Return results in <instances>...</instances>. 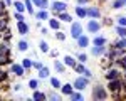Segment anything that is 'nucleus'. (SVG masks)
<instances>
[{"mask_svg":"<svg viewBox=\"0 0 126 101\" xmlns=\"http://www.w3.org/2000/svg\"><path fill=\"white\" fill-rule=\"evenodd\" d=\"M47 81H49V86L52 88V89H61V79L59 78H56V76H49L47 78Z\"/></svg>","mask_w":126,"mask_h":101,"instance_id":"nucleus-23","label":"nucleus"},{"mask_svg":"<svg viewBox=\"0 0 126 101\" xmlns=\"http://www.w3.org/2000/svg\"><path fill=\"white\" fill-rule=\"evenodd\" d=\"M125 84H126V81L123 79V78L111 79V81H108V88L106 89L109 91V93H113V94H116V93H121V91L125 89Z\"/></svg>","mask_w":126,"mask_h":101,"instance_id":"nucleus-2","label":"nucleus"},{"mask_svg":"<svg viewBox=\"0 0 126 101\" xmlns=\"http://www.w3.org/2000/svg\"><path fill=\"white\" fill-rule=\"evenodd\" d=\"M46 94H47L49 101H61L62 100V93L59 89H52V88H50L49 91H46Z\"/></svg>","mask_w":126,"mask_h":101,"instance_id":"nucleus-14","label":"nucleus"},{"mask_svg":"<svg viewBox=\"0 0 126 101\" xmlns=\"http://www.w3.org/2000/svg\"><path fill=\"white\" fill-rule=\"evenodd\" d=\"M56 17H57L61 22H64V24H71V22L74 20V17H72L69 12H61V14H57V15H56Z\"/></svg>","mask_w":126,"mask_h":101,"instance_id":"nucleus-22","label":"nucleus"},{"mask_svg":"<svg viewBox=\"0 0 126 101\" xmlns=\"http://www.w3.org/2000/svg\"><path fill=\"white\" fill-rule=\"evenodd\" d=\"M74 14H76V17L78 19H87V15H86V5H78L76 3V7H74Z\"/></svg>","mask_w":126,"mask_h":101,"instance_id":"nucleus-18","label":"nucleus"},{"mask_svg":"<svg viewBox=\"0 0 126 101\" xmlns=\"http://www.w3.org/2000/svg\"><path fill=\"white\" fill-rule=\"evenodd\" d=\"M5 3H7V7H12L14 5V0H5Z\"/></svg>","mask_w":126,"mask_h":101,"instance_id":"nucleus-52","label":"nucleus"},{"mask_svg":"<svg viewBox=\"0 0 126 101\" xmlns=\"http://www.w3.org/2000/svg\"><path fill=\"white\" fill-rule=\"evenodd\" d=\"M40 84H42V81L39 79V78H32V79H29V84H27V86H29V89H39L40 88Z\"/></svg>","mask_w":126,"mask_h":101,"instance_id":"nucleus-28","label":"nucleus"},{"mask_svg":"<svg viewBox=\"0 0 126 101\" xmlns=\"http://www.w3.org/2000/svg\"><path fill=\"white\" fill-rule=\"evenodd\" d=\"M29 49H30V42L27 39H20L17 42V50L19 52H29Z\"/></svg>","mask_w":126,"mask_h":101,"instance_id":"nucleus-20","label":"nucleus"},{"mask_svg":"<svg viewBox=\"0 0 126 101\" xmlns=\"http://www.w3.org/2000/svg\"><path fill=\"white\" fill-rule=\"evenodd\" d=\"M54 32H56V34H52V35H54V37H56V39L59 40V42H64V40L67 39V35H66V32H64V30H54Z\"/></svg>","mask_w":126,"mask_h":101,"instance_id":"nucleus-34","label":"nucleus"},{"mask_svg":"<svg viewBox=\"0 0 126 101\" xmlns=\"http://www.w3.org/2000/svg\"><path fill=\"white\" fill-rule=\"evenodd\" d=\"M82 34H84V25H82L79 20H72V22H71V27H69V35L76 40L79 35H82Z\"/></svg>","mask_w":126,"mask_h":101,"instance_id":"nucleus-5","label":"nucleus"},{"mask_svg":"<svg viewBox=\"0 0 126 101\" xmlns=\"http://www.w3.org/2000/svg\"><path fill=\"white\" fill-rule=\"evenodd\" d=\"M69 100L72 101H84V94H82V91H72V94L69 96Z\"/></svg>","mask_w":126,"mask_h":101,"instance_id":"nucleus-31","label":"nucleus"},{"mask_svg":"<svg viewBox=\"0 0 126 101\" xmlns=\"http://www.w3.org/2000/svg\"><path fill=\"white\" fill-rule=\"evenodd\" d=\"M106 50H108V46H93V44H91V47H89V52H91L94 57H104Z\"/></svg>","mask_w":126,"mask_h":101,"instance_id":"nucleus-12","label":"nucleus"},{"mask_svg":"<svg viewBox=\"0 0 126 101\" xmlns=\"http://www.w3.org/2000/svg\"><path fill=\"white\" fill-rule=\"evenodd\" d=\"M39 9H42V10H49V9H50V0H40Z\"/></svg>","mask_w":126,"mask_h":101,"instance_id":"nucleus-41","label":"nucleus"},{"mask_svg":"<svg viewBox=\"0 0 126 101\" xmlns=\"http://www.w3.org/2000/svg\"><path fill=\"white\" fill-rule=\"evenodd\" d=\"M15 27H17V32H19L20 37H25L30 32V25H29V22H25V20H19Z\"/></svg>","mask_w":126,"mask_h":101,"instance_id":"nucleus-11","label":"nucleus"},{"mask_svg":"<svg viewBox=\"0 0 126 101\" xmlns=\"http://www.w3.org/2000/svg\"><path fill=\"white\" fill-rule=\"evenodd\" d=\"M61 93H62V96H71L72 94V91H74V88H72V83H62L61 84Z\"/></svg>","mask_w":126,"mask_h":101,"instance_id":"nucleus-17","label":"nucleus"},{"mask_svg":"<svg viewBox=\"0 0 126 101\" xmlns=\"http://www.w3.org/2000/svg\"><path fill=\"white\" fill-rule=\"evenodd\" d=\"M44 66V62H40V61H35V59H32V69H35V71H39L40 67Z\"/></svg>","mask_w":126,"mask_h":101,"instance_id":"nucleus-42","label":"nucleus"},{"mask_svg":"<svg viewBox=\"0 0 126 101\" xmlns=\"http://www.w3.org/2000/svg\"><path fill=\"white\" fill-rule=\"evenodd\" d=\"M20 64H22V67L25 69V72L29 74L30 69H32V59H30V57H24V59L20 61Z\"/></svg>","mask_w":126,"mask_h":101,"instance_id":"nucleus-30","label":"nucleus"},{"mask_svg":"<svg viewBox=\"0 0 126 101\" xmlns=\"http://www.w3.org/2000/svg\"><path fill=\"white\" fill-rule=\"evenodd\" d=\"M108 96H109V91L103 84H99V83L93 84V88H91V98L94 101H103V100H106Z\"/></svg>","mask_w":126,"mask_h":101,"instance_id":"nucleus-1","label":"nucleus"},{"mask_svg":"<svg viewBox=\"0 0 126 101\" xmlns=\"http://www.w3.org/2000/svg\"><path fill=\"white\" fill-rule=\"evenodd\" d=\"M126 3L125 2H121V0H111V10H121L125 9Z\"/></svg>","mask_w":126,"mask_h":101,"instance_id":"nucleus-32","label":"nucleus"},{"mask_svg":"<svg viewBox=\"0 0 126 101\" xmlns=\"http://www.w3.org/2000/svg\"><path fill=\"white\" fill-rule=\"evenodd\" d=\"M66 2H69V0H66Z\"/></svg>","mask_w":126,"mask_h":101,"instance_id":"nucleus-54","label":"nucleus"},{"mask_svg":"<svg viewBox=\"0 0 126 101\" xmlns=\"http://www.w3.org/2000/svg\"><path fill=\"white\" fill-rule=\"evenodd\" d=\"M118 78H123V72H121V69H119V67H116V66H111V67L104 69V79H106V81L118 79Z\"/></svg>","mask_w":126,"mask_h":101,"instance_id":"nucleus-7","label":"nucleus"},{"mask_svg":"<svg viewBox=\"0 0 126 101\" xmlns=\"http://www.w3.org/2000/svg\"><path fill=\"white\" fill-rule=\"evenodd\" d=\"M69 5L66 0H52L50 2V14L56 17L57 14H61V12H67Z\"/></svg>","mask_w":126,"mask_h":101,"instance_id":"nucleus-3","label":"nucleus"},{"mask_svg":"<svg viewBox=\"0 0 126 101\" xmlns=\"http://www.w3.org/2000/svg\"><path fill=\"white\" fill-rule=\"evenodd\" d=\"M89 84H91V79H87L82 74H79L78 78H74V81H72V88L76 91H86L89 88Z\"/></svg>","mask_w":126,"mask_h":101,"instance_id":"nucleus-4","label":"nucleus"},{"mask_svg":"<svg viewBox=\"0 0 126 101\" xmlns=\"http://www.w3.org/2000/svg\"><path fill=\"white\" fill-rule=\"evenodd\" d=\"M7 9H9V7H7L5 0H0V17H2V15H9V14H7Z\"/></svg>","mask_w":126,"mask_h":101,"instance_id":"nucleus-40","label":"nucleus"},{"mask_svg":"<svg viewBox=\"0 0 126 101\" xmlns=\"http://www.w3.org/2000/svg\"><path fill=\"white\" fill-rule=\"evenodd\" d=\"M82 76H86L87 79H91V81H93V78H94V74H93V71L89 69V67H86V71L82 72Z\"/></svg>","mask_w":126,"mask_h":101,"instance_id":"nucleus-46","label":"nucleus"},{"mask_svg":"<svg viewBox=\"0 0 126 101\" xmlns=\"http://www.w3.org/2000/svg\"><path fill=\"white\" fill-rule=\"evenodd\" d=\"M12 89L15 91V93H20V91L24 89V86H22L20 83H15V84H12Z\"/></svg>","mask_w":126,"mask_h":101,"instance_id":"nucleus-47","label":"nucleus"},{"mask_svg":"<svg viewBox=\"0 0 126 101\" xmlns=\"http://www.w3.org/2000/svg\"><path fill=\"white\" fill-rule=\"evenodd\" d=\"M14 19L17 20H25V14H22V12H14Z\"/></svg>","mask_w":126,"mask_h":101,"instance_id":"nucleus-44","label":"nucleus"},{"mask_svg":"<svg viewBox=\"0 0 126 101\" xmlns=\"http://www.w3.org/2000/svg\"><path fill=\"white\" fill-rule=\"evenodd\" d=\"M52 64H54V69L57 71L59 74H64V72H66V64H64L62 61H57V57L52 61Z\"/></svg>","mask_w":126,"mask_h":101,"instance_id":"nucleus-25","label":"nucleus"},{"mask_svg":"<svg viewBox=\"0 0 126 101\" xmlns=\"http://www.w3.org/2000/svg\"><path fill=\"white\" fill-rule=\"evenodd\" d=\"M49 17H50V12L49 10L39 9V10H35V14H34V19L35 20H47Z\"/></svg>","mask_w":126,"mask_h":101,"instance_id":"nucleus-19","label":"nucleus"},{"mask_svg":"<svg viewBox=\"0 0 126 101\" xmlns=\"http://www.w3.org/2000/svg\"><path fill=\"white\" fill-rule=\"evenodd\" d=\"M89 46H91V37H89V35H86V34L79 35L78 39H76V47H78L79 50H84V49H87Z\"/></svg>","mask_w":126,"mask_h":101,"instance_id":"nucleus-9","label":"nucleus"},{"mask_svg":"<svg viewBox=\"0 0 126 101\" xmlns=\"http://www.w3.org/2000/svg\"><path fill=\"white\" fill-rule=\"evenodd\" d=\"M86 32L87 34H99L101 29H103V24L99 22V19H87V24H86Z\"/></svg>","mask_w":126,"mask_h":101,"instance_id":"nucleus-6","label":"nucleus"},{"mask_svg":"<svg viewBox=\"0 0 126 101\" xmlns=\"http://www.w3.org/2000/svg\"><path fill=\"white\" fill-rule=\"evenodd\" d=\"M10 56H12V50L10 52H0V66H5V64H10Z\"/></svg>","mask_w":126,"mask_h":101,"instance_id":"nucleus-27","label":"nucleus"},{"mask_svg":"<svg viewBox=\"0 0 126 101\" xmlns=\"http://www.w3.org/2000/svg\"><path fill=\"white\" fill-rule=\"evenodd\" d=\"M72 69L76 71V74H82V72L86 71V64H84V62H78V64H76Z\"/></svg>","mask_w":126,"mask_h":101,"instance_id":"nucleus-38","label":"nucleus"},{"mask_svg":"<svg viewBox=\"0 0 126 101\" xmlns=\"http://www.w3.org/2000/svg\"><path fill=\"white\" fill-rule=\"evenodd\" d=\"M32 100L34 101H44V100H47V94L40 89H34L32 91Z\"/></svg>","mask_w":126,"mask_h":101,"instance_id":"nucleus-24","label":"nucleus"},{"mask_svg":"<svg viewBox=\"0 0 126 101\" xmlns=\"http://www.w3.org/2000/svg\"><path fill=\"white\" fill-rule=\"evenodd\" d=\"M15 12H22V14H25L27 9H25V3H24V0H14V5H12Z\"/></svg>","mask_w":126,"mask_h":101,"instance_id":"nucleus-26","label":"nucleus"},{"mask_svg":"<svg viewBox=\"0 0 126 101\" xmlns=\"http://www.w3.org/2000/svg\"><path fill=\"white\" fill-rule=\"evenodd\" d=\"M10 74H14L15 78H24L25 76V69L22 67L20 62H10Z\"/></svg>","mask_w":126,"mask_h":101,"instance_id":"nucleus-10","label":"nucleus"},{"mask_svg":"<svg viewBox=\"0 0 126 101\" xmlns=\"http://www.w3.org/2000/svg\"><path fill=\"white\" fill-rule=\"evenodd\" d=\"M114 34H116L118 37H126V27H123V25H114Z\"/></svg>","mask_w":126,"mask_h":101,"instance_id":"nucleus-35","label":"nucleus"},{"mask_svg":"<svg viewBox=\"0 0 126 101\" xmlns=\"http://www.w3.org/2000/svg\"><path fill=\"white\" fill-rule=\"evenodd\" d=\"M121 2H125V3H126V0H121Z\"/></svg>","mask_w":126,"mask_h":101,"instance_id":"nucleus-53","label":"nucleus"},{"mask_svg":"<svg viewBox=\"0 0 126 101\" xmlns=\"http://www.w3.org/2000/svg\"><path fill=\"white\" fill-rule=\"evenodd\" d=\"M76 3H78V5H89L91 0H76Z\"/></svg>","mask_w":126,"mask_h":101,"instance_id":"nucleus-49","label":"nucleus"},{"mask_svg":"<svg viewBox=\"0 0 126 101\" xmlns=\"http://www.w3.org/2000/svg\"><path fill=\"white\" fill-rule=\"evenodd\" d=\"M39 50L42 52V54H47L49 50H50V47H49V44L46 42V40L42 39V40H39Z\"/></svg>","mask_w":126,"mask_h":101,"instance_id":"nucleus-36","label":"nucleus"},{"mask_svg":"<svg viewBox=\"0 0 126 101\" xmlns=\"http://www.w3.org/2000/svg\"><path fill=\"white\" fill-rule=\"evenodd\" d=\"M47 54H49V56H50V57H52V59H56V57H57V56H59V50H56V49H54V50H49Z\"/></svg>","mask_w":126,"mask_h":101,"instance_id":"nucleus-48","label":"nucleus"},{"mask_svg":"<svg viewBox=\"0 0 126 101\" xmlns=\"http://www.w3.org/2000/svg\"><path fill=\"white\" fill-rule=\"evenodd\" d=\"M47 24H49V29H52V30H59V29H62V24H61V20L57 19V17H49L47 19Z\"/></svg>","mask_w":126,"mask_h":101,"instance_id":"nucleus-15","label":"nucleus"},{"mask_svg":"<svg viewBox=\"0 0 126 101\" xmlns=\"http://www.w3.org/2000/svg\"><path fill=\"white\" fill-rule=\"evenodd\" d=\"M86 15L87 19H101L103 17L101 5H86Z\"/></svg>","mask_w":126,"mask_h":101,"instance_id":"nucleus-8","label":"nucleus"},{"mask_svg":"<svg viewBox=\"0 0 126 101\" xmlns=\"http://www.w3.org/2000/svg\"><path fill=\"white\" fill-rule=\"evenodd\" d=\"M24 3H25V9H27V14H29L30 17H34V14H35V7H34L32 0H24Z\"/></svg>","mask_w":126,"mask_h":101,"instance_id":"nucleus-33","label":"nucleus"},{"mask_svg":"<svg viewBox=\"0 0 126 101\" xmlns=\"http://www.w3.org/2000/svg\"><path fill=\"white\" fill-rule=\"evenodd\" d=\"M101 24H103V27H111V25H113V19H111V17H104V20H103Z\"/></svg>","mask_w":126,"mask_h":101,"instance_id":"nucleus-45","label":"nucleus"},{"mask_svg":"<svg viewBox=\"0 0 126 101\" xmlns=\"http://www.w3.org/2000/svg\"><path fill=\"white\" fill-rule=\"evenodd\" d=\"M114 64H118L121 71H126V50H125V54H121V56L116 59V62H114Z\"/></svg>","mask_w":126,"mask_h":101,"instance_id":"nucleus-29","label":"nucleus"},{"mask_svg":"<svg viewBox=\"0 0 126 101\" xmlns=\"http://www.w3.org/2000/svg\"><path fill=\"white\" fill-rule=\"evenodd\" d=\"M76 59H78V62H84V64H86L87 62V54L82 52V50H79L78 54H76Z\"/></svg>","mask_w":126,"mask_h":101,"instance_id":"nucleus-39","label":"nucleus"},{"mask_svg":"<svg viewBox=\"0 0 126 101\" xmlns=\"http://www.w3.org/2000/svg\"><path fill=\"white\" fill-rule=\"evenodd\" d=\"M32 3H34V7H37V9H39V5H40V0H32Z\"/></svg>","mask_w":126,"mask_h":101,"instance_id":"nucleus-51","label":"nucleus"},{"mask_svg":"<svg viewBox=\"0 0 126 101\" xmlns=\"http://www.w3.org/2000/svg\"><path fill=\"white\" fill-rule=\"evenodd\" d=\"M40 34H42V35H49V27H40Z\"/></svg>","mask_w":126,"mask_h":101,"instance_id":"nucleus-50","label":"nucleus"},{"mask_svg":"<svg viewBox=\"0 0 126 101\" xmlns=\"http://www.w3.org/2000/svg\"><path fill=\"white\" fill-rule=\"evenodd\" d=\"M9 74H10L9 71H5L2 66H0V84H2V83H7V79H9Z\"/></svg>","mask_w":126,"mask_h":101,"instance_id":"nucleus-37","label":"nucleus"},{"mask_svg":"<svg viewBox=\"0 0 126 101\" xmlns=\"http://www.w3.org/2000/svg\"><path fill=\"white\" fill-rule=\"evenodd\" d=\"M49 76H50V67L44 64V66H42V67H40V69L37 71V78H39L40 81H46V79L49 78Z\"/></svg>","mask_w":126,"mask_h":101,"instance_id":"nucleus-16","label":"nucleus"},{"mask_svg":"<svg viewBox=\"0 0 126 101\" xmlns=\"http://www.w3.org/2000/svg\"><path fill=\"white\" fill-rule=\"evenodd\" d=\"M62 62L66 64V67H74V66L78 64V59H76V56L66 54V56H64V59H62Z\"/></svg>","mask_w":126,"mask_h":101,"instance_id":"nucleus-21","label":"nucleus"},{"mask_svg":"<svg viewBox=\"0 0 126 101\" xmlns=\"http://www.w3.org/2000/svg\"><path fill=\"white\" fill-rule=\"evenodd\" d=\"M91 44H93V46H108V44H109V39L99 32V34H94V35H93Z\"/></svg>","mask_w":126,"mask_h":101,"instance_id":"nucleus-13","label":"nucleus"},{"mask_svg":"<svg viewBox=\"0 0 126 101\" xmlns=\"http://www.w3.org/2000/svg\"><path fill=\"white\" fill-rule=\"evenodd\" d=\"M116 24L118 25H123V27H126V15H119L116 19Z\"/></svg>","mask_w":126,"mask_h":101,"instance_id":"nucleus-43","label":"nucleus"}]
</instances>
